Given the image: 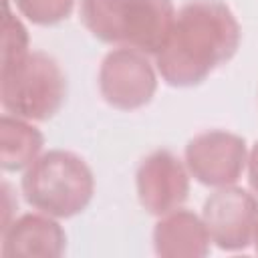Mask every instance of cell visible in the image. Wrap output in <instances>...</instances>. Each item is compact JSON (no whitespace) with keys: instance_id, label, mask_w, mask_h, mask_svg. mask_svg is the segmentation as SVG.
Returning a JSON list of instances; mask_svg holds the SVG:
<instances>
[{"instance_id":"cell-4","label":"cell","mask_w":258,"mask_h":258,"mask_svg":"<svg viewBox=\"0 0 258 258\" xmlns=\"http://www.w3.org/2000/svg\"><path fill=\"white\" fill-rule=\"evenodd\" d=\"M97 85L103 101L119 111H135L151 103L157 91V69L149 56L127 46L105 54Z\"/></svg>"},{"instance_id":"cell-8","label":"cell","mask_w":258,"mask_h":258,"mask_svg":"<svg viewBox=\"0 0 258 258\" xmlns=\"http://www.w3.org/2000/svg\"><path fill=\"white\" fill-rule=\"evenodd\" d=\"M67 250V234L52 218L42 212H28L2 226L4 258H58Z\"/></svg>"},{"instance_id":"cell-7","label":"cell","mask_w":258,"mask_h":258,"mask_svg":"<svg viewBox=\"0 0 258 258\" xmlns=\"http://www.w3.org/2000/svg\"><path fill=\"white\" fill-rule=\"evenodd\" d=\"M189 171L183 159L169 149L145 155L135 171V189L141 208L151 216H163L181 208L189 196Z\"/></svg>"},{"instance_id":"cell-14","label":"cell","mask_w":258,"mask_h":258,"mask_svg":"<svg viewBox=\"0 0 258 258\" xmlns=\"http://www.w3.org/2000/svg\"><path fill=\"white\" fill-rule=\"evenodd\" d=\"M28 50H30L28 30H26L24 22L16 14H12L10 6H6V14H4V22H2V56H0V64L16 60L22 54H26Z\"/></svg>"},{"instance_id":"cell-9","label":"cell","mask_w":258,"mask_h":258,"mask_svg":"<svg viewBox=\"0 0 258 258\" xmlns=\"http://www.w3.org/2000/svg\"><path fill=\"white\" fill-rule=\"evenodd\" d=\"M210 234L202 214L177 208L159 216L153 228V250L161 258H202L210 254Z\"/></svg>"},{"instance_id":"cell-2","label":"cell","mask_w":258,"mask_h":258,"mask_svg":"<svg viewBox=\"0 0 258 258\" xmlns=\"http://www.w3.org/2000/svg\"><path fill=\"white\" fill-rule=\"evenodd\" d=\"M20 189L30 208L67 220L91 204L95 175L81 155L67 149H48L22 171Z\"/></svg>"},{"instance_id":"cell-15","label":"cell","mask_w":258,"mask_h":258,"mask_svg":"<svg viewBox=\"0 0 258 258\" xmlns=\"http://www.w3.org/2000/svg\"><path fill=\"white\" fill-rule=\"evenodd\" d=\"M246 175L250 191L258 198V141L248 149V161H246Z\"/></svg>"},{"instance_id":"cell-1","label":"cell","mask_w":258,"mask_h":258,"mask_svg":"<svg viewBox=\"0 0 258 258\" xmlns=\"http://www.w3.org/2000/svg\"><path fill=\"white\" fill-rule=\"evenodd\" d=\"M242 28L222 0H189L175 16L165 46L153 56L169 87H196L240 48Z\"/></svg>"},{"instance_id":"cell-11","label":"cell","mask_w":258,"mask_h":258,"mask_svg":"<svg viewBox=\"0 0 258 258\" xmlns=\"http://www.w3.org/2000/svg\"><path fill=\"white\" fill-rule=\"evenodd\" d=\"M44 135L32 121L4 113L0 117V163L4 171H24L42 153Z\"/></svg>"},{"instance_id":"cell-5","label":"cell","mask_w":258,"mask_h":258,"mask_svg":"<svg viewBox=\"0 0 258 258\" xmlns=\"http://www.w3.org/2000/svg\"><path fill=\"white\" fill-rule=\"evenodd\" d=\"M189 175L208 187L238 183L246 171L248 145L242 135L226 129H208L194 135L183 151Z\"/></svg>"},{"instance_id":"cell-6","label":"cell","mask_w":258,"mask_h":258,"mask_svg":"<svg viewBox=\"0 0 258 258\" xmlns=\"http://www.w3.org/2000/svg\"><path fill=\"white\" fill-rule=\"evenodd\" d=\"M258 218V198L240 185L216 187L202 208V220L214 246L226 252H240L252 244Z\"/></svg>"},{"instance_id":"cell-10","label":"cell","mask_w":258,"mask_h":258,"mask_svg":"<svg viewBox=\"0 0 258 258\" xmlns=\"http://www.w3.org/2000/svg\"><path fill=\"white\" fill-rule=\"evenodd\" d=\"M177 10L171 0H129L123 46L155 56L167 42Z\"/></svg>"},{"instance_id":"cell-13","label":"cell","mask_w":258,"mask_h":258,"mask_svg":"<svg viewBox=\"0 0 258 258\" xmlns=\"http://www.w3.org/2000/svg\"><path fill=\"white\" fill-rule=\"evenodd\" d=\"M16 12L36 24V26H52L67 20L75 8V0H12Z\"/></svg>"},{"instance_id":"cell-3","label":"cell","mask_w":258,"mask_h":258,"mask_svg":"<svg viewBox=\"0 0 258 258\" xmlns=\"http://www.w3.org/2000/svg\"><path fill=\"white\" fill-rule=\"evenodd\" d=\"M67 101V75L58 60L42 50H28L0 64V103L4 113L26 121L52 119Z\"/></svg>"},{"instance_id":"cell-12","label":"cell","mask_w":258,"mask_h":258,"mask_svg":"<svg viewBox=\"0 0 258 258\" xmlns=\"http://www.w3.org/2000/svg\"><path fill=\"white\" fill-rule=\"evenodd\" d=\"M129 0H81L79 18L101 42L123 46Z\"/></svg>"},{"instance_id":"cell-16","label":"cell","mask_w":258,"mask_h":258,"mask_svg":"<svg viewBox=\"0 0 258 258\" xmlns=\"http://www.w3.org/2000/svg\"><path fill=\"white\" fill-rule=\"evenodd\" d=\"M252 246L258 252V218H256V226H254V234H252Z\"/></svg>"}]
</instances>
